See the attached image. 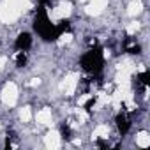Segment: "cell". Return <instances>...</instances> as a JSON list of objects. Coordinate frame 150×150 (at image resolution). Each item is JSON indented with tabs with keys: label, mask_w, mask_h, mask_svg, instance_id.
<instances>
[{
	"label": "cell",
	"mask_w": 150,
	"mask_h": 150,
	"mask_svg": "<svg viewBox=\"0 0 150 150\" xmlns=\"http://www.w3.org/2000/svg\"><path fill=\"white\" fill-rule=\"evenodd\" d=\"M32 28L39 35V39L44 41V42H55V41L60 39V35L57 32V25L51 21V18L48 14V7H44V6L35 7V14H34V20H32Z\"/></svg>",
	"instance_id": "1"
},
{
	"label": "cell",
	"mask_w": 150,
	"mask_h": 150,
	"mask_svg": "<svg viewBox=\"0 0 150 150\" xmlns=\"http://www.w3.org/2000/svg\"><path fill=\"white\" fill-rule=\"evenodd\" d=\"M104 64H106V58H104L103 46H92L80 57V67L85 72L92 74V76H99L104 71Z\"/></svg>",
	"instance_id": "2"
},
{
	"label": "cell",
	"mask_w": 150,
	"mask_h": 150,
	"mask_svg": "<svg viewBox=\"0 0 150 150\" xmlns=\"http://www.w3.org/2000/svg\"><path fill=\"white\" fill-rule=\"evenodd\" d=\"M34 44V37L30 32H20L14 39V50L16 51H28Z\"/></svg>",
	"instance_id": "3"
},
{
	"label": "cell",
	"mask_w": 150,
	"mask_h": 150,
	"mask_svg": "<svg viewBox=\"0 0 150 150\" xmlns=\"http://www.w3.org/2000/svg\"><path fill=\"white\" fill-rule=\"evenodd\" d=\"M115 125H117V131H118V134L120 136H125L129 131H131V118H129V115L125 113V111H120L117 117H115Z\"/></svg>",
	"instance_id": "4"
},
{
	"label": "cell",
	"mask_w": 150,
	"mask_h": 150,
	"mask_svg": "<svg viewBox=\"0 0 150 150\" xmlns=\"http://www.w3.org/2000/svg\"><path fill=\"white\" fill-rule=\"evenodd\" d=\"M136 83L141 87V88H146L150 85V72L148 71H141L136 74Z\"/></svg>",
	"instance_id": "5"
},
{
	"label": "cell",
	"mask_w": 150,
	"mask_h": 150,
	"mask_svg": "<svg viewBox=\"0 0 150 150\" xmlns=\"http://www.w3.org/2000/svg\"><path fill=\"white\" fill-rule=\"evenodd\" d=\"M55 25H57V32H58L60 37H62L65 32L71 30V20H60V21H57Z\"/></svg>",
	"instance_id": "6"
},
{
	"label": "cell",
	"mask_w": 150,
	"mask_h": 150,
	"mask_svg": "<svg viewBox=\"0 0 150 150\" xmlns=\"http://www.w3.org/2000/svg\"><path fill=\"white\" fill-rule=\"evenodd\" d=\"M60 136H62V139H65V141H69V139L72 138V131H71L69 124H62V125H60Z\"/></svg>",
	"instance_id": "7"
},
{
	"label": "cell",
	"mask_w": 150,
	"mask_h": 150,
	"mask_svg": "<svg viewBox=\"0 0 150 150\" xmlns=\"http://www.w3.org/2000/svg\"><path fill=\"white\" fill-rule=\"evenodd\" d=\"M27 60H28V57H27V51H18V55H16V67H25L27 65Z\"/></svg>",
	"instance_id": "8"
},
{
	"label": "cell",
	"mask_w": 150,
	"mask_h": 150,
	"mask_svg": "<svg viewBox=\"0 0 150 150\" xmlns=\"http://www.w3.org/2000/svg\"><path fill=\"white\" fill-rule=\"evenodd\" d=\"M125 51L131 53V55H138L141 51V48H139V44H127L125 46Z\"/></svg>",
	"instance_id": "9"
},
{
	"label": "cell",
	"mask_w": 150,
	"mask_h": 150,
	"mask_svg": "<svg viewBox=\"0 0 150 150\" xmlns=\"http://www.w3.org/2000/svg\"><path fill=\"white\" fill-rule=\"evenodd\" d=\"M37 6H44V7H51V0H37Z\"/></svg>",
	"instance_id": "10"
},
{
	"label": "cell",
	"mask_w": 150,
	"mask_h": 150,
	"mask_svg": "<svg viewBox=\"0 0 150 150\" xmlns=\"http://www.w3.org/2000/svg\"><path fill=\"white\" fill-rule=\"evenodd\" d=\"M94 104H96V97H92V99H88V103L85 104V110H87V111H90Z\"/></svg>",
	"instance_id": "11"
}]
</instances>
